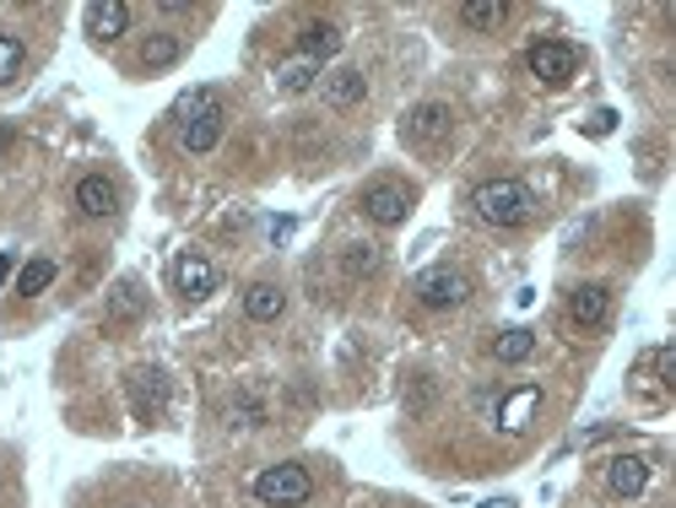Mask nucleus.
<instances>
[{
    "label": "nucleus",
    "mask_w": 676,
    "mask_h": 508,
    "mask_svg": "<svg viewBox=\"0 0 676 508\" xmlns=\"http://www.w3.org/2000/svg\"><path fill=\"white\" fill-rule=\"evenodd\" d=\"M450 125H455V114L444 103H416L412 114H406V141L412 147H439L450 136Z\"/></svg>",
    "instance_id": "nucleus-8"
},
{
    "label": "nucleus",
    "mask_w": 676,
    "mask_h": 508,
    "mask_svg": "<svg viewBox=\"0 0 676 508\" xmlns=\"http://www.w3.org/2000/svg\"><path fill=\"white\" fill-rule=\"evenodd\" d=\"M482 508H515L509 498H493V504H482Z\"/></svg>",
    "instance_id": "nucleus-29"
},
{
    "label": "nucleus",
    "mask_w": 676,
    "mask_h": 508,
    "mask_svg": "<svg viewBox=\"0 0 676 508\" xmlns=\"http://www.w3.org/2000/svg\"><path fill=\"white\" fill-rule=\"evenodd\" d=\"M179 114H190L184 119V152L190 157H201V152H211L216 147V136H222V119H228V108H222V93H190V98L179 103Z\"/></svg>",
    "instance_id": "nucleus-2"
},
{
    "label": "nucleus",
    "mask_w": 676,
    "mask_h": 508,
    "mask_svg": "<svg viewBox=\"0 0 676 508\" xmlns=\"http://www.w3.org/2000/svg\"><path fill=\"white\" fill-rule=\"evenodd\" d=\"M76 211L82 216H114L119 211V190H114V179H104V173H87L82 184H76Z\"/></svg>",
    "instance_id": "nucleus-12"
},
{
    "label": "nucleus",
    "mask_w": 676,
    "mask_h": 508,
    "mask_svg": "<svg viewBox=\"0 0 676 508\" xmlns=\"http://www.w3.org/2000/svg\"><path fill=\"white\" fill-rule=\"evenodd\" d=\"M28 65V50H22V39H11V33H0V87L6 82H17V71Z\"/></svg>",
    "instance_id": "nucleus-24"
},
{
    "label": "nucleus",
    "mask_w": 676,
    "mask_h": 508,
    "mask_svg": "<svg viewBox=\"0 0 676 508\" xmlns=\"http://www.w3.org/2000/svg\"><path fill=\"white\" fill-rule=\"evenodd\" d=\"M612 119H617V114H612V108H601V114L590 119V130H595V136H606V130H612Z\"/></svg>",
    "instance_id": "nucleus-27"
},
{
    "label": "nucleus",
    "mask_w": 676,
    "mask_h": 508,
    "mask_svg": "<svg viewBox=\"0 0 676 508\" xmlns=\"http://www.w3.org/2000/svg\"><path fill=\"white\" fill-rule=\"evenodd\" d=\"M471 205H476V216L487 227H520V222H530V211H536V195L525 190L520 179H487V184L471 190Z\"/></svg>",
    "instance_id": "nucleus-1"
},
{
    "label": "nucleus",
    "mask_w": 676,
    "mask_h": 508,
    "mask_svg": "<svg viewBox=\"0 0 676 508\" xmlns=\"http://www.w3.org/2000/svg\"><path fill=\"white\" fill-rule=\"evenodd\" d=\"M54 276H60V271H54V260H28V265L17 271V293H22V298H39Z\"/></svg>",
    "instance_id": "nucleus-19"
},
{
    "label": "nucleus",
    "mask_w": 676,
    "mask_h": 508,
    "mask_svg": "<svg viewBox=\"0 0 676 508\" xmlns=\"http://www.w3.org/2000/svg\"><path fill=\"white\" fill-rule=\"evenodd\" d=\"M569 319L579 325V330H601V325L612 319V287H601V282H584V287H573Z\"/></svg>",
    "instance_id": "nucleus-7"
},
{
    "label": "nucleus",
    "mask_w": 676,
    "mask_h": 508,
    "mask_svg": "<svg viewBox=\"0 0 676 508\" xmlns=\"http://www.w3.org/2000/svg\"><path fill=\"white\" fill-rule=\"evenodd\" d=\"M461 17H466V28H476V33H493V28H504L509 6H504V0H466Z\"/></svg>",
    "instance_id": "nucleus-18"
},
{
    "label": "nucleus",
    "mask_w": 676,
    "mask_h": 508,
    "mask_svg": "<svg viewBox=\"0 0 676 508\" xmlns=\"http://www.w3.org/2000/svg\"><path fill=\"white\" fill-rule=\"evenodd\" d=\"M179 39H173V33H152V39H147V44H141V65H147V71H162V65H173V60H179Z\"/></svg>",
    "instance_id": "nucleus-22"
},
{
    "label": "nucleus",
    "mask_w": 676,
    "mask_h": 508,
    "mask_svg": "<svg viewBox=\"0 0 676 508\" xmlns=\"http://www.w3.org/2000/svg\"><path fill=\"white\" fill-rule=\"evenodd\" d=\"M416 304L422 308H433V314H439V308H461L471 298V282L466 276H461V271H450V265H433V271H422V276H416Z\"/></svg>",
    "instance_id": "nucleus-5"
},
{
    "label": "nucleus",
    "mask_w": 676,
    "mask_h": 508,
    "mask_svg": "<svg viewBox=\"0 0 676 508\" xmlns=\"http://www.w3.org/2000/svg\"><path fill=\"white\" fill-rule=\"evenodd\" d=\"M341 271H347L352 282L373 276V271H379V250H373V244H347V254H341Z\"/></svg>",
    "instance_id": "nucleus-23"
},
{
    "label": "nucleus",
    "mask_w": 676,
    "mask_h": 508,
    "mask_svg": "<svg viewBox=\"0 0 676 508\" xmlns=\"http://www.w3.org/2000/svg\"><path fill=\"white\" fill-rule=\"evenodd\" d=\"M530 352H536V336L520 330V325H515V330H504V336L493 341V357H498V362H525Z\"/></svg>",
    "instance_id": "nucleus-21"
},
{
    "label": "nucleus",
    "mask_w": 676,
    "mask_h": 508,
    "mask_svg": "<svg viewBox=\"0 0 676 508\" xmlns=\"http://www.w3.org/2000/svg\"><path fill=\"white\" fill-rule=\"evenodd\" d=\"M606 487H612V498H638V493L649 487V459L617 455L612 465H606Z\"/></svg>",
    "instance_id": "nucleus-11"
},
{
    "label": "nucleus",
    "mask_w": 676,
    "mask_h": 508,
    "mask_svg": "<svg viewBox=\"0 0 676 508\" xmlns=\"http://www.w3.org/2000/svg\"><path fill=\"white\" fill-rule=\"evenodd\" d=\"M228 416H233L239 427H261V422H265V406H261V401H239V406L228 411Z\"/></svg>",
    "instance_id": "nucleus-26"
},
{
    "label": "nucleus",
    "mask_w": 676,
    "mask_h": 508,
    "mask_svg": "<svg viewBox=\"0 0 676 508\" xmlns=\"http://www.w3.org/2000/svg\"><path fill=\"white\" fill-rule=\"evenodd\" d=\"M525 65H530L536 82H547V87H569L573 76H579V50L563 44V39H541V44H530Z\"/></svg>",
    "instance_id": "nucleus-4"
},
{
    "label": "nucleus",
    "mask_w": 676,
    "mask_h": 508,
    "mask_svg": "<svg viewBox=\"0 0 676 508\" xmlns=\"http://www.w3.org/2000/svg\"><path fill=\"white\" fill-rule=\"evenodd\" d=\"M282 308H287V293H282L276 282H255V287L244 293V314H250L255 325H271V319H282Z\"/></svg>",
    "instance_id": "nucleus-16"
},
{
    "label": "nucleus",
    "mask_w": 676,
    "mask_h": 508,
    "mask_svg": "<svg viewBox=\"0 0 676 508\" xmlns=\"http://www.w3.org/2000/svg\"><path fill=\"white\" fill-rule=\"evenodd\" d=\"M336 50H341V28H336L330 17H314V22L298 28V54H304V60L319 65V60H330Z\"/></svg>",
    "instance_id": "nucleus-14"
},
{
    "label": "nucleus",
    "mask_w": 676,
    "mask_h": 508,
    "mask_svg": "<svg viewBox=\"0 0 676 508\" xmlns=\"http://www.w3.org/2000/svg\"><path fill=\"white\" fill-rule=\"evenodd\" d=\"M314 76H319V65L298 54V60H287V65L276 71V87H282V93H309V87H314Z\"/></svg>",
    "instance_id": "nucleus-20"
},
{
    "label": "nucleus",
    "mask_w": 676,
    "mask_h": 508,
    "mask_svg": "<svg viewBox=\"0 0 676 508\" xmlns=\"http://www.w3.org/2000/svg\"><path fill=\"white\" fill-rule=\"evenodd\" d=\"M536 406H541V384H520V390L498 406V427H504V433H525L530 416H536Z\"/></svg>",
    "instance_id": "nucleus-15"
},
{
    "label": "nucleus",
    "mask_w": 676,
    "mask_h": 508,
    "mask_svg": "<svg viewBox=\"0 0 676 508\" xmlns=\"http://www.w3.org/2000/svg\"><path fill=\"white\" fill-rule=\"evenodd\" d=\"M250 493L265 508H304L314 498V476L304 465H265L261 476L250 481Z\"/></svg>",
    "instance_id": "nucleus-3"
},
{
    "label": "nucleus",
    "mask_w": 676,
    "mask_h": 508,
    "mask_svg": "<svg viewBox=\"0 0 676 508\" xmlns=\"http://www.w3.org/2000/svg\"><path fill=\"white\" fill-rule=\"evenodd\" d=\"M173 287L184 298H207V293H216V265L207 254H179L173 260Z\"/></svg>",
    "instance_id": "nucleus-10"
},
{
    "label": "nucleus",
    "mask_w": 676,
    "mask_h": 508,
    "mask_svg": "<svg viewBox=\"0 0 676 508\" xmlns=\"http://www.w3.org/2000/svg\"><path fill=\"white\" fill-rule=\"evenodd\" d=\"M141 308V287L136 282H119V293H114V304H108V319H130Z\"/></svg>",
    "instance_id": "nucleus-25"
},
{
    "label": "nucleus",
    "mask_w": 676,
    "mask_h": 508,
    "mask_svg": "<svg viewBox=\"0 0 676 508\" xmlns=\"http://www.w3.org/2000/svg\"><path fill=\"white\" fill-rule=\"evenodd\" d=\"M6 147H11V130H6V125H0V157H6Z\"/></svg>",
    "instance_id": "nucleus-28"
},
{
    "label": "nucleus",
    "mask_w": 676,
    "mask_h": 508,
    "mask_svg": "<svg viewBox=\"0 0 676 508\" xmlns=\"http://www.w3.org/2000/svg\"><path fill=\"white\" fill-rule=\"evenodd\" d=\"M125 28H130V6H125V0H93V6H87V33H93L98 44H114Z\"/></svg>",
    "instance_id": "nucleus-13"
},
{
    "label": "nucleus",
    "mask_w": 676,
    "mask_h": 508,
    "mask_svg": "<svg viewBox=\"0 0 676 508\" xmlns=\"http://www.w3.org/2000/svg\"><path fill=\"white\" fill-rule=\"evenodd\" d=\"M406 211H412V190L395 184V179H379V184H368L363 190V216L368 222H379V227H401Z\"/></svg>",
    "instance_id": "nucleus-6"
},
{
    "label": "nucleus",
    "mask_w": 676,
    "mask_h": 508,
    "mask_svg": "<svg viewBox=\"0 0 676 508\" xmlns=\"http://www.w3.org/2000/svg\"><path fill=\"white\" fill-rule=\"evenodd\" d=\"M130 406L141 422H152L157 411L168 406V379H162V368H136L130 373Z\"/></svg>",
    "instance_id": "nucleus-9"
},
{
    "label": "nucleus",
    "mask_w": 676,
    "mask_h": 508,
    "mask_svg": "<svg viewBox=\"0 0 676 508\" xmlns=\"http://www.w3.org/2000/svg\"><path fill=\"white\" fill-rule=\"evenodd\" d=\"M363 93H368V82H363V71H352V65H341V71H330V76H325V98L336 103V108L363 103Z\"/></svg>",
    "instance_id": "nucleus-17"
}]
</instances>
